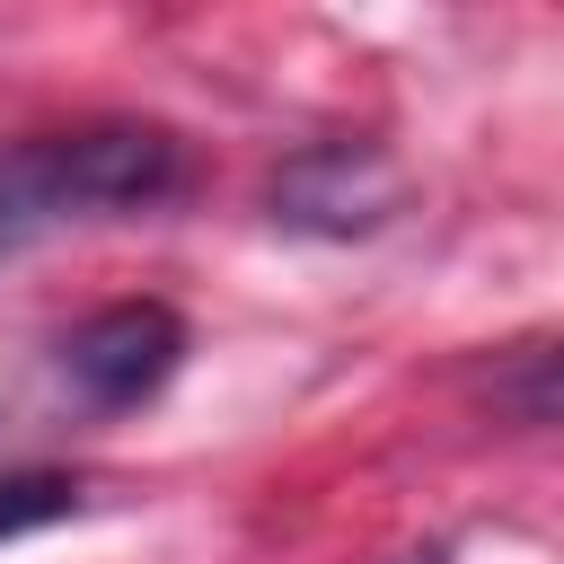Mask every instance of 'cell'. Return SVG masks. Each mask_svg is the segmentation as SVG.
I'll use <instances>...</instances> for the list:
<instances>
[{
  "mask_svg": "<svg viewBox=\"0 0 564 564\" xmlns=\"http://www.w3.org/2000/svg\"><path fill=\"white\" fill-rule=\"evenodd\" d=\"M185 352H194V335L167 300H106L97 317H79L53 344V379L79 414H132L185 370Z\"/></svg>",
  "mask_w": 564,
  "mask_h": 564,
  "instance_id": "cell-2",
  "label": "cell"
},
{
  "mask_svg": "<svg viewBox=\"0 0 564 564\" xmlns=\"http://www.w3.org/2000/svg\"><path fill=\"white\" fill-rule=\"evenodd\" d=\"M70 511H79V476H62V467H9L0 476V546L26 529H53Z\"/></svg>",
  "mask_w": 564,
  "mask_h": 564,
  "instance_id": "cell-5",
  "label": "cell"
},
{
  "mask_svg": "<svg viewBox=\"0 0 564 564\" xmlns=\"http://www.w3.org/2000/svg\"><path fill=\"white\" fill-rule=\"evenodd\" d=\"M485 405L511 414V423H564V335L511 352V361L485 379Z\"/></svg>",
  "mask_w": 564,
  "mask_h": 564,
  "instance_id": "cell-4",
  "label": "cell"
},
{
  "mask_svg": "<svg viewBox=\"0 0 564 564\" xmlns=\"http://www.w3.org/2000/svg\"><path fill=\"white\" fill-rule=\"evenodd\" d=\"M273 220L300 229V238H370L397 220L405 203V167L379 150V141H308L273 167L264 185Z\"/></svg>",
  "mask_w": 564,
  "mask_h": 564,
  "instance_id": "cell-3",
  "label": "cell"
},
{
  "mask_svg": "<svg viewBox=\"0 0 564 564\" xmlns=\"http://www.w3.org/2000/svg\"><path fill=\"white\" fill-rule=\"evenodd\" d=\"M185 194V141L167 123H79L0 150V264L26 256L53 229L159 212Z\"/></svg>",
  "mask_w": 564,
  "mask_h": 564,
  "instance_id": "cell-1",
  "label": "cell"
}]
</instances>
